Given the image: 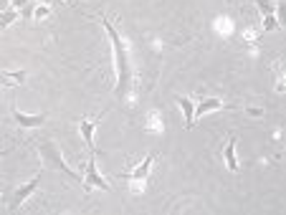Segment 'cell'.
<instances>
[{"label": "cell", "mask_w": 286, "mask_h": 215, "mask_svg": "<svg viewBox=\"0 0 286 215\" xmlns=\"http://www.w3.org/2000/svg\"><path fill=\"white\" fill-rule=\"evenodd\" d=\"M99 23L104 26V31L112 38V53H114V69H117V99H124L127 91H129V79H132V71H129V53H127V41L119 36V31L112 26L109 18H99Z\"/></svg>", "instance_id": "6da1fadb"}, {"label": "cell", "mask_w": 286, "mask_h": 215, "mask_svg": "<svg viewBox=\"0 0 286 215\" xmlns=\"http://www.w3.org/2000/svg\"><path fill=\"white\" fill-rule=\"evenodd\" d=\"M38 155H41V160L46 162V165H51L53 170H58V172H63L69 180H74V182H81V177H79V172H74L69 165H66V160L61 157V152H58V147L53 144V142H41L38 144Z\"/></svg>", "instance_id": "7a4b0ae2"}, {"label": "cell", "mask_w": 286, "mask_h": 215, "mask_svg": "<svg viewBox=\"0 0 286 215\" xmlns=\"http://www.w3.org/2000/svg\"><path fill=\"white\" fill-rule=\"evenodd\" d=\"M81 185H84V190L89 192V190H109L112 185H109V180L106 177H101L99 175V170H96V160H94V152H92V160L86 162V177L81 180Z\"/></svg>", "instance_id": "3957f363"}, {"label": "cell", "mask_w": 286, "mask_h": 215, "mask_svg": "<svg viewBox=\"0 0 286 215\" xmlns=\"http://www.w3.org/2000/svg\"><path fill=\"white\" fill-rule=\"evenodd\" d=\"M41 180H43V172H38V175L31 180V182H26L23 187H18V192H15V198H13V203H10V208H20V205H23L31 195H33V192L38 190V185H41Z\"/></svg>", "instance_id": "277c9868"}, {"label": "cell", "mask_w": 286, "mask_h": 215, "mask_svg": "<svg viewBox=\"0 0 286 215\" xmlns=\"http://www.w3.org/2000/svg\"><path fill=\"white\" fill-rule=\"evenodd\" d=\"M101 119H104V114L96 117V119H81V122H79V134H81L84 144L89 147V152H94V132H96V124H99Z\"/></svg>", "instance_id": "5b68a950"}, {"label": "cell", "mask_w": 286, "mask_h": 215, "mask_svg": "<svg viewBox=\"0 0 286 215\" xmlns=\"http://www.w3.org/2000/svg\"><path fill=\"white\" fill-rule=\"evenodd\" d=\"M223 99H218V96H208V99H203L200 104H195V117H205V114H210V112H218V109H223Z\"/></svg>", "instance_id": "8992f818"}, {"label": "cell", "mask_w": 286, "mask_h": 215, "mask_svg": "<svg viewBox=\"0 0 286 215\" xmlns=\"http://www.w3.org/2000/svg\"><path fill=\"white\" fill-rule=\"evenodd\" d=\"M13 119H15L20 127L31 129V127H41L43 122H46V114H23L20 109H13Z\"/></svg>", "instance_id": "52a82bcc"}, {"label": "cell", "mask_w": 286, "mask_h": 215, "mask_svg": "<svg viewBox=\"0 0 286 215\" xmlns=\"http://www.w3.org/2000/svg\"><path fill=\"white\" fill-rule=\"evenodd\" d=\"M175 101L180 104V109H183V114H185V127L192 129V127H195V101L188 99V96H178Z\"/></svg>", "instance_id": "ba28073f"}, {"label": "cell", "mask_w": 286, "mask_h": 215, "mask_svg": "<svg viewBox=\"0 0 286 215\" xmlns=\"http://www.w3.org/2000/svg\"><path fill=\"white\" fill-rule=\"evenodd\" d=\"M152 162H155V155H147L135 170H132V175H129V180H147V175H149V170H152Z\"/></svg>", "instance_id": "9c48e42d"}, {"label": "cell", "mask_w": 286, "mask_h": 215, "mask_svg": "<svg viewBox=\"0 0 286 215\" xmlns=\"http://www.w3.org/2000/svg\"><path fill=\"white\" fill-rule=\"evenodd\" d=\"M26 81V71H0V86H18Z\"/></svg>", "instance_id": "30bf717a"}, {"label": "cell", "mask_w": 286, "mask_h": 215, "mask_svg": "<svg viewBox=\"0 0 286 215\" xmlns=\"http://www.w3.org/2000/svg\"><path fill=\"white\" fill-rule=\"evenodd\" d=\"M213 28H215L218 36H231V33H233V20H231V18H223V15H218V18H215V23H213Z\"/></svg>", "instance_id": "8fae6325"}, {"label": "cell", "mask_w": 286, "mask_h": 215, "mask_svg": "<svg viewBox=\"0 0 286 215\" xmlns=\"http://www.w3.org/2000/svg\"><path fill=\"white\" fill-rule=\"evenodd\" d=\"M223 157H226V165H228V170H231V172H236V170H238V160H236V139H228Z\"/></svg>", "instance_id": "7c38bea8"}, {"label": "cell", "mask_w": 286, "mask_h": 215, "mask_svg": "<svg viewBox=\"0 0 286 215\" xmlns=\"http://www.w3.org/2000/svg\"><path fill=\"white\" fill-rule=\"evenodd\" d=\"M147 129L149 132H162V117H160V112H149L147 114Z\"/></svg>", "instance_id": "4fadbf2b"}, {"label": "cell", "mask_w": 286, "mask_h": 215, "mask_svg": "<svg viewBox=\"0 0 286 215\" xmlns=\"http://www.w3.org/2000/svg\"><path fill=\"white\" fill-rule=\"evenodd\" d=\"M256 8L261 15H274L276 13V3L274 0H256Z\"/></svg>", "instance_id": "5bb4252c"}, {"label": "cell", "mask_w": 286, "mask_h": 215, "mask_svg": "<svg viewBox=\"0 0 286 215\" xmlns=\"http://www.w3.org/2000/svg\"><path fill=\"white\" fill-rule=\"evenodd\" d=\"M51 15V5H46V3H38V5H33V20H43V18H48Z\"/></svg>", "instance_id": "9a60e30c"}, {"label": "cell", "mask_w": 286, "mask_h": 215, "mask_svg": "<svg viewBox=\"0 0 286 215\" xmlns=\"http://www.w3.org/2000/svg\"><path fill=\"white\" fill-rule=\"evenodd\" d=\"M15 18H18V10H15V8H8V10H3V13H0V28L10 26Z\"/></svg>", "instance_id": "2e32d148"}, {"label": "cell", "mask_w": 286, "mask_h": 215, "mask_svg": "<svg viewBox=\"0 0 286 215\" xmlns=\"http://www.w3.org/2000/svg\"><path fill=\"white\" fill-rule=\"evenodd\" d=\"M261 26H263V31H276V15H263V20H261Z\"/></svg>", "instance_id": "e0dca14e"}, {"label": "cell", "mask_w": 286, "mask_h": 215, "mask_svg": "<svg viewBox=\"0 0 286 215\" xmlns=\"http://www.w3.org/2000/svg\"><path fill=\"white\" fill-rule=\"evenodd\" d=\"M144 185H147V180H129V187H132V192H135V195L144 192Z\"/></svg>", "instance_id": "ac0fdd59"}, {"label": "cell", "mask_w": 286, "mask_h": 215, "mask_svg": "<svg viewBox=\"0 0 286 215\" xmlns=\"http://www.w3.org/2000/svg\"><path fill=\"white\" fill-rule=\"evenodd\" d=\"M256 38H258V36H256V31H251V28H248V31H243V41H251V43H256Z\"/></svg>", "instance_id": "d6986e66"}, {"label": "cell", "mask_w": 286, "mask_h": 215, "mask_svg": "<svg viewBox=\"0 0 286 215\" xmlns=\"http://www.w3.org/2000/svg\"><path fill=\"white\" fill-rule=\"evenodd\" d=\"M8 3H13V5H15V8H23V5H26V3H28V0H8Z\"/></svg>", "instance_id": "ffe728a7"}, {"label": "cell", "mask_w": 286, "mask_h": 215, "mask_svg": "<svg viewBox=\"0 0 286 215\" xmlns=\"http://www.w3.org/2000/svg\"><path fill=\"white\" fill-rule=\"evenodd\" d=\"M248 114H251V117H261L263 112H261V109H248Z\"/></svg>", "instance_id": "44dd1931"}, {"label": "cell", "mask_w": 286, "mask_h": 215, "mask_svg": "<svg viewBox=\"0 0 286 215\" xmlns=\"http://www.w3.org/2000/svg\"><path fill=\"white\" fill-rule=\"evenodd\" d=\"M8 152H10V147H8V149H0V157H5Z\"/></svg>", "instance_id": "7402d4cb"}, {"label": "cell", "mask_w": 286, "mask_h": 215, "mask_svg": "<svg viewBox=\"0 0 286 215\" xmlns=\"http://www.w3.org/2000/svg\"><path fill=\"white\" fill-rule=\"evenodd\" d=\"M38 3H46V0H38Z\"/></svg>", "instance_id": "603a6c76"}]
</instances>
